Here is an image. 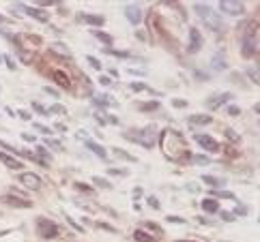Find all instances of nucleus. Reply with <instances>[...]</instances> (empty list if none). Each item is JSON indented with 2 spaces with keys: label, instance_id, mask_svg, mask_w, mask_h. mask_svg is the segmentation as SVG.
<instances>
[{
  "label": "nucleus",
  "instance_id": "nucleus-28",
  "mask_svg": "<svg viewBox=\"0 0 260 242\" xmlns=\"http://www.w3.org/2000/svg\"><path fill=\"white\" fill-rule=\"evenodd\" d=\"M157 107H159V103H144V105H140L142 111H155Z\"/></svg>",
  "mask_w": 260,
  "mask_h": 242
},
{
  "label": "nucleus",
  "instance_id": "nucleus-35",
  "mask_svg": "<svg viewBox=\"0 0 260 242\" xmlns=\"http://www.w3.org/2000/svg\"><path fill=\"white\" fill-rule=\"evenodd\" d=\"M37 5H43V7H48V5H56L54 0H37Z\"/></svg>",
  "mask_w": 260,
  "mask_h": 242
},
{
  "label": "nucleus",
  "instance_id": "nucleus-7",
  "mask_svg": "<svg viewBox=\"0 0 260 242\" xmlns=\"http://www.w3.org/2000/svg\"><path fill=\"white\" fill-rule=\"evenodd\" d=\"M39 231H41V236L52 238V236L58 234V225L56 223H52V221H48V219H39Z\"/></svg>",
  "mask_w": 260,
  "mask_h": 242
},
{
  "label": "nucleus",
  "instance_id": "nucleus-8",
  "mask_svg": "<svg viewBox=\"0 0 260 242\" xmlns=\"http://www.w3.org/2000/svg\"><path fill=\"white\" fill-rule=\"evenodd\" d=\"M125 15H127V20L132 22L134 26H138L142 22V11H140V7H138V5H127L125 7Z\"/></svg>",
  "mask_w": 260,
  "mask_h": 242
},
{
  "label": "nucleus",
  "instance_id": "nucleus-42",
  "mask_svg": "<svg viewBox=\"0 0 260 242\" xmlns=\"http://www.w3.org/2000/svg\"><path fill=\"white\" fill-rule=\"evenodd\" d=\"M148 204H151V206H153V208H159V201H157L155 197H151V199H148Z\"/></svg>",
  "mask_w": 260,
  "mask_h": 242
},
{
  "label": "nucleus",
  "instance_id": "nucleus-32",
  "mask_svg": "<svg viewBox=\"0 0 260 242\" xmlns=\"http://www.w3.org/2000/svg\"><path fill=\"white\" fill-rule=\"evenodd\" d=\"M172 105H174V107H185V105H187V101H183V99H174V101H172Z\"/></svg>",
  "mask_w": 260,
  "mask_h": 242
},
{
  "label": "nucleus",
  "instance_id": "nucleus-26",
  "mask_svg": "<svg viewBox=\"0 0 260 242\" xmlns=\"http://www.w3.org/2000/svg\"><path fill=\"white\" fill-rule=\"evenodd\" d=\"M45 144H48L50 148H56V150H62V146L58 144V139H52V137H48V139H45Z\"/></svg>",
  "mask_w": 260,
  "mask_h": 242
},
{
  "label": "nucleus",
  "instance_id": "nucleus-50",
  "mask_svg": "<svg viewBox=\"0 0 260 242\" xmlns=\"http://www.w3.org/2000/svg\"><path fill=\"white\" fill-rule=\"evenodd\" d=\"M176 242H191V240H176Z\"/></svg>",
  "mask_w": 260,
  "mask_h": 242
},
{
  "label": "nucleus",
  "instance_id": "nucleus-49",
  "mask_svg": "<svg viewBox=\"0 0 260 242\" xmlns=\"http://www.w3.org/2000/svg\"><path fill=\"white\" fill-rule=\"evenodd\" d=\"M140 195H142V189H136V191H134V197H136V199L140 197Z\"/></svg>",
  "mask_w": 260,
  "mask_h": 242
},
{
  "label": "nucleus",
  "instance_id": "nucleus-33",
  "mask_svg": "<svg viewBox=\"0 0 260 242\" xmlns=\"http://www.w3.org/2000/svg\"><path fill=\"white\" fill-rule=\"evenodd\" d=\"M39 154H41V156H45V159H48V156H50V152L45 150V148H41V146L37 148V156H39Z\"/></svg>",
  "mask_w": 260,
  "mask_h": 242
},
{
  "label": "nucleus",
  "instance_id": "nucleus-23",
  "mask_svg": "<svg viewBox=\"0 0 260 242\" xmlns=\"http://www.w3.org/2000/svg\"><path fill=\"white\" fill-rule=\"evenodd\" d=\"M202 182L211 184V187H219V184H224V180H219V178H213V176H202Z\"/></svg>",
  "mask_w": 260,
  "mask_h": 242
},
{
  "label": "nucleus",
  "instance_id": "nucleus-10",
  "mask_svg": "<svg viewBox=\"0 0 260 242\" xmlns=\"http://www.w3.org/2000/svg\"><path fill=\"white\" fill-rule=\"evenodd\" d=\"M202 45V36H200V30L198 28H189V52H198Z\"/></svg>",
  "mask_w": 260,
  "mask_h": 242
},
{
  "label": "nucleus",
  "instance_id": "nucleus-11",
  "mask_svg": "<svg viewBox=\"0 0 260 242\" xmlns=\"http://www.w3.org/2000/svg\"><path fill=\"white\" fill-rule=\"evenodd\" d=\"M232 99V95H228V92H221V95H215V97H211L207 103H209V107L211 109H217V107H221L226 103V101H230Z\"/></svg>",
  "mask_w": 260,
  "mask_h": 242
},
{
  "label": "nucleus",
  "instance_id": "nucleus-48",
  "mask_svg": "<svg viewBox=\"0 0 260 242\" xmlns=\"http://www.w3.org/2000/svg\"><path fill=\"white\" fill-rule=\"evenodd\" d=\"M108 120H110L112 125H116V123H118V118H116V116H108Z\"/></svg>",
  "mask_w": 260,
  "mask_h": 242
},
{
  "label": "nucleus",
  "instance_id": "nucleus-6",
  "mask_svg": "<svg viewBox=\"0 0 260 242\" xmlns=\"http://www.w3.org/2000/svg\"><path fill=\"white\" fill-rule=\"evenodd\" d=\"M17 178H20V182L24 184L26 189H39L41 187V178L37 174H32V172H22L20 176H17Z\"/></svg>",
  "mask_w": 260,
  "mask_h": 242
},
{
  "label": "nucleus",
  "instance_id": "nucleus-3",
  "mask_svg": "<svg viewBox=\"0 0 260 242\" xmlns=\"http://www.w3.org/2000/svg\"><path fill=\"white\" fill-rule=\"evenodd\" d=\"M241 52H243L245 58H254L258 54V26H252L249 34L243 36V45H241Z\"/></svg>",
  "mask_w": 260,
  "mask_h": 242
},
{
  "label": "nucleus",
  "instance_id": "nucleus-25",
  "mask_svg": "<svg viewBox=\"0 0 260 242\" xmlns=\"http://www.w3.org/2000/svg\"><path fill=\"white\" fill-rule=\"evenodd\" d=\"M95 36L101 41V43H112V36L110 34H104V32H95Z\"/></svg>",
  "mask_w": 260,
  "mask_h": 242
},
{
  "label": "nucleus",
  "instance_id": "nucleus-1",
  "mask_svg": "<svg viewBox=\"0 0 260 242\" xmlns=\"http://www.w3.org/2000/svg\"><path fill=\"white\" fill-rule=\"evenodd\" d=\"M161 150L170 161H176V159H181V156H189L183 135L172 131V129H166L161 133Z\"/></svg>",
  "mask_w": 260,
  "mask_h": 242
},
{
  "label": "nucleus",
  "instance_id": "nucleus-12",
  "mask_svg": "<svg viewBox=\"0 0 260 242\" xmlns=\"http://www.w3.org/2000/svg\"><path fill=\"white\" fill-rule=\"evenodd\" d=\"M189 127H207V125H211V116L209 114H193V116H189Z\"/></svg>",
  "mask_w": 260,
  "mask_h": 242
},
{
  "label": "nucleus",
  "instance_id": "nucleus-2",
  "mask_svg": "<svg viewBox=\"0 0 260 242\" xmlns=\"http://www.w3.org/2000/svg\"><path fill=\"white\" fill-rule=\"evenodd\" d=\"M129 137H132L136 144L151 148L157 144V139H159V131H157L155 127H148V129H140V131H129Z\"/></svg>",
  "mask_w": 260,
  "mask_h": 242
},
{
  "label": "nucleus",
  "instance_id": "nucleus-39",
  "mask_svg": "<svg viewBox=\"0 0 260 242\" xmlns=\"http://www.w3.org/2000/svg\"><path fill=\"white\" fill-rule=\"evenodd\" d=\"M228 111H230L232 116H237V114H239V107H237V105H230V107H228Z\"/></svg>",
  "mask_w": 260,
  "mask_h": 242
},
{
  "label": "nucleus",
  "instance_id": "nucleus-51",
  "mask_svg": "<svg viewBox=\"0 0 260 242\" xmlns=\"http://www.w3.org/2000/svg\"><path fill=\"white\" fill-rule=\"evenodd\" d=\"M3 22H5V20H3V15H0V24H3Z\"/></svg>",
  "mask_w": 260,
  "mask_h": 242
},
{
  "label": "nucleus",
  "instance_id": "nucleus-34",
  "mask_svg": "<svg viewBox=\"0 0 260 242\" xmlns=\"http://www.w3.org/2000/svg\"><path fill=\"white\" fill-rule=\"evenodd\" d=\"M35 129H37V131H41V133H45V135L50 133V129H48V127H43V125H35Z\"/></svg>",
  "mask_w": 260,
  "mask_h": 242
},
{
  "label": "nucleus",
  "instance_id": "nucleus-27",
  "mask_svg": "<svg viewBox=\"0 0 260 242\" xmlns=\"http://www.w3.org/2000/svg\"><path fill=\"white\" fill-rule=\"evenodd\" d=\"M132 88H134L136 92H144V90H148L146 84H140V82H134V84H132Z\"/></svg>",
  "mask_w": 260,
  "mask_h": 242
},
{
  "label": "nucleus",
  "instance_id": "nucleus-21",
  "mask_svg": "<svg viewBox=\"0 0 260 242\" xmlns=\"http://www.w3.org/2000/svg\"><path fill=\"white\" fill-rule=\"evenodd\" d=\"M116 156H120V159H125V161H132V163H136L138 159H134V156L132 154H129V152H125V150H120V148H114V150H112Z\"/></svg>",
  "mask_w": 260,
  "mask_h": 242
},
{
  "label": "nucleus",
  "instance_id": "nucleus-5",
  "mask_svg": "<svg viewBox=\"0 0 260 242\" xmlns=\"http://www.w3.org/2000/svg\"><path fill=\"white\" fill-rule=\"evenodd\" d=\"M219 11L226 13V15H243L245 13V5L239 3V0H221Z\"/></svg>",
  "mask_w": 260,
  "mask_h": 242
},
{
  "label": "nucleus",
  "instance_id": "nucleus-14",
  "mask_svg": "<svg viewBox=\"0 0 260 242\" xmlns=\"http://www.w3.org/2000/svg\"><path fill=\"white\" fill-rule=\"evenodd\" d=\"M24 11L28 13L30 17H35V20H39V22H48L50 20V15L43 11V9H37V7H24Z\"/></svg>",
  "mask_w": 260,
  "mask_h": 242
},
{
  "label": "nucleus",
  "instance_id": "nucleus-47",
  "mask_svg": "<svg viewBox=\"0 0 260 242\" xmlns=\"http://www.w3.org/2000/svg\"><path fill=\"white\" fill-rule=\"evenodd\" d=\"M45 92H50V95H56L58 97V90H54V88H45Z\"/></svg>",
  "mask_w": 260,
  "mask_h": 242
},
{
  "label": "nucleus",
  "instance_id": "nucleus-41",
  "mask_svg": "<svg viewBox=\"0 0 260 242\" xmlns=\"http://www.w3.org/2000/svg\"><path fill=\"white\" fill-rule=\"evenodd\" d=\"M217 195H219V197H228V199H232V193H226V191H219Z\"/></svg>",
  "mask_w": 260,
  "mask_h": 242
},
{
  "label": "nucleus",
  "instance_id": "nucleus-44",
  "mask_svg": "<svg viewBox=\"0 0 260 242\" xmlns=\"http://www.w3.org/2000/svg\"><path fill=\"white\" fill-rule=\"evenodd\" d=\"M187 189L193 191V193H198V184H187Z\"/></svg>",
  "mask_w": 260,
  "mask_h": 242
},
{
  "label": "nucleus",
  "instance_id": "nucleus-18",
  "mask_svg": "<svg viewBox=\"0 0 260 242\" xmlns=\"http://www.w3.org/2000/svg\"><path fill=\"white\" fill-rule=\"evenodd\" d=\"M202 210H207L209 215H215V212L219 210V204L215 199H204L202 201Z\"/></svg>",
  "mask_w": 260,
  "mask_h": 242
},
{
  "label": "nucleus",
  "instance_id": "nucleus-45",
  "mask_svg": "<svg viewBox=\"0 0 260 242\" xmlns=\"http://www.w3.org/2000/svg\"><path fill=\"white\" fill-rule=\"evenodd\" d=\"M215 67H219V69H221V67H224V62H221V58H219V56H217V58H215Z\"/></svg>",
  "mask_w": 260,
  "mask_h": 242
},
{
  "label": "nucleus",
  "instance_id": "nucleus-22",
  "mask_svg": "<svg viewBox=\"0 0 260 242\" xmlns=\"http://www.w3.org/2000/svg\"><path fill=\"white\" fill-rule=\"evenodd\" d=\"M134 238H136L138 242H155V238H151V236L146 234V231H136Z\"/></svg>",
  "mask_w": 260,
  "mask_h": 242
},
{
  "label": "nucleus",
  "instance_id": "nucleus-13",
  "mask_svg": "<svg viewBox=\"0 0 260 242\" xmlns=\"http://www.w3.org/2000/svg\"><path fill=\"white\" fill-rule=\"evenodd\" d=\"M84 144H86V148H88V150H90V152H95V154L99 156V159H104V161H106V156H108V152H106V148H104V146H99L97 142H92V139H90V137H86V142H84Z\"/></svg>",
  "mask_w": 260,
  "mask_h": 242
},
{
  "label": "nucleus",
  "instance_id": "nucleus-46",
  "mask_svg": "<svg viewBox=\"0 0 260 242\" xmlns=\"http://www.w3.org/2000/svg\"><path fill=\"white\" fill-rule=\"evenodd\" d=\"M221 217H224L226 221H232V219H235V215H228V212H224V215H221Z\"/></svg>",
  "mask_w": 260,
  "mask_h": 242
},
{
  "label": "nucleus",
  "instance_id": "nucleus-37",
  "mask_svg": "<svg viewBox=\"0 0 260 242\" xmlns=\"http://www.w3.org/2000/svg\"><path fill=\"white\" fill-rule=\"evenodd\" d=\"M110 174L112 176H127V172H123V170H110Z\"/></svg>",
  "mask_w": 260,
  "mask_h": 242
},
{
  "label": "nucleus",
  "instance_id": "nucleus-24",
  "mask_svg": "<svg viewBox=\"0 0 260 242\" xmlns=\"http://www.w3.org/2000/svg\"><path fill=\"white\" fill-rule=\"evenodd\" d=\"M191 161L196 163V165H209V163H211V159H207L204 154H193V156H191Z\"/></svg>",
  "mask_w": 260,
  "mask_h": 242
},
{
  "label": "nucleus",
  "instance_id": "nucleus-31",
  "mask_svg": "<svg viewBox=\"0 0 260 242\" xmlns=\"http://www.w3.org/2000/svg\"><path fill=\"white\" fill-rule=\"evenodd\" d=\"M32 109L37 114H48V109H43V105H39V103H32Z\"/></svg>",
  "mask_w": 260,
  "mask_h": 242
},
{
  "label": "nucleus",
  "instance_id": "nucleus-38",
  "mask_svg": "<svg viewBox=\"0 0 260 242\" xmlns=\"http://www.w3.org/2000/svg\"><path fill=\"white\" fill-rule=\"evenodd\" d=\"M95 182L99 184V187H106V189H110V184H108L106 180H101V178H95Z\"/></svg>",
  "mask_w": 260,
  "mask_h": 242
},
{
  "label": "nucleus",
  "instance_id": "nucleus-40",
  "mask_svg": "<svg viewBox=\"0 0 260 242\" xmlns=\"http://www.w3.org/2000/svg\"><path fill=\"white\" fill-rule=\"evenodd\" d=\"M99 82L104 84V86H110V77H106V75H101V77H99Z\"/></svg>",
  "mask_w": 260,
  "mask_h": 242
},
{
  "label": "nucleus",
  "instance_id": "nucleus-17",
  "mask_svg": "<svg viewBox=\"0 0 260 242\" xmlns=\"http://www.w3.org/2000/svg\"><path fill=\"white\" fill-rule=\"evenodd\" d=\"M52 79L56 82V84H60L62 88H69V86H71V84H69V79H67V75H64L62 71H54V73H52Z\"/></svg>",
  "mask_w": 260,
  "mask_h": 242
},
{
  "label": "nucleus",
  "instance_id": "nucleus-20",
  "mask_svg": "<svg viewBox=\"0 0 260 242\" xmlns=\"http://www.w3.org/2000/svg\"><path fill=\"white\" fill-rule=\"evenodd\" d=\"M82 20H86V24H92V26H104V17L101 15H80Z\"/></svg>",
  "mask_w": 260,
  "mask_h": 242
},
{
  "label": "nucleus",
  "instance_id": "nucleus-36",
  "mask_svg": "<svg viewBox=\"0 0 260 242\" xmlns=\"http://www.w3.org/2000/svg\"><path fill=\"white\" fill-rule=\"evenodd\" d=\"M92 118H95V120H97V123H99L101 127H104V125H106V118H104V116H99V114H95V116H92Z\"/></svg>",
  "mask_w": 260,
  "mask_h": 242
},
{
  "label": "nucleus",
  "instance_id": "nucleus-30",
  "mask_svg": "<svg viewBox=\"0 0 260 242\" xmlns=\"http://www.w3.org/2000/svg\"><path fill=\"white\" fill-rule=\"evenodd\" d=\"M56 111H58V114H64V111H67V109H64L62 105H54L52 109H48V114H56Z\"/></svg>",
  "mask_w": 260,
  "mask_h": 242
},
{
  "label": "nucleus",
  "instance_id": "nucleus-43",
  "mask_svg": "<svg viewBox=\"0 0 260 242\" xmlns=\"http://www.w3.org/2000/svg\"><path fill=\"white\" fill-rule=\"evenodd\" d=\"M168 221L170 223H183V219H179V217H168Z\"/></svg>",
  "mask_w": 260,
  "mask_h": 242
},
{
  "label": "nucleus",
  "instance_id": "nucleus-29",
  "mask_svg": "<svg viewBox=\"0 0 260 242\" xmlns=\"http://www.w3.org/2000/svg\"><path fill=\"white\" fill-rule=\"evenodd\" d=\"M88 64H90V67H92V69H97V71L101 69V62H99L97 58H92V56H88Z\"/></svg>",
  "mask_w": 260,
  "mask_h": 242
},
{
  "label": "nucleus",
  "instance_id": "nucleus-15",
  "mask_svg": "<svg viewBox=\"0 0 260 242\" xmlns=\"http://www.w3.org/2000/svg\"><path fill=\"white\" fill-rule=\"evenodd\" d=\"M0 161H3L7 167H11V170H22V161L13 159L11 154H7V152H3V150H0Z\"/></svg>",
  "mask_w": 260,
  "mask_h": 242
},
{
  "label": "nucleus",
  "instance_id": "nucleus-9",
  "mask_svg": "<svg viewBox=\"0 0 260 242\" xmlns=\"http://www.w3.org/2000/svg\"><path fill=\"white\" fill-rule=\"evenodd\" d=\"M196 142L204 148V150H211V152H217V150H219V144H217L213 137H209V135H198Z\"/></svg>",
  "mask_w": 260,
  "mask_h": 242
},
{
  "label": "nucleus",
  "instance_id": "nucleus-16",
  "mask_svg": "<svg viewBox=\"0 0 260 242\" xmlns=\"http://www.w3.org/2000/svg\"><path fill=\"white\" fill-rule=\"evenodd\" d=\"M92 101H95L97 105H101V107H106V105L116 107L118 105V101L114 97H110V95H97V97H92Z\"/></svg>",
  "mask_w": 260,
  "mask_h": 242
},
{
  "label": "nucleus",
  "instance_id": "nucleus-19",
  "mask_svg": "<svg viewBox=\"0 0 260 242\" xmlns=\"http://www.w3.org/2000/svg\"><path fill=\"white\" fill-rule=\"evenodd\" d=\"M5 201H9V204H13V206H24V208H30L32 204H30V199H15V197H11V195H7V197H3Z\"/></svg>",
  "mask_w": 260,
  "mask_h": 242
},
{
  "label": "nucleus",
  "instance_id": "nucleus-4",
  "mask_svg": "<svg viewBox=\"0 0 260 242\" xmlns=\"http://www.w3.org/2000/svg\"><path fill=\"white\" fill-rule=\"evenodd\" d=\"M193 11H196L204 22H207L211 28H215V30H219L221 28V20H219V15L213 11V9L209 5H193Z\"/></svg>",
  "mask_w": 260,
  "mask_h": 242
}]
</instances>
